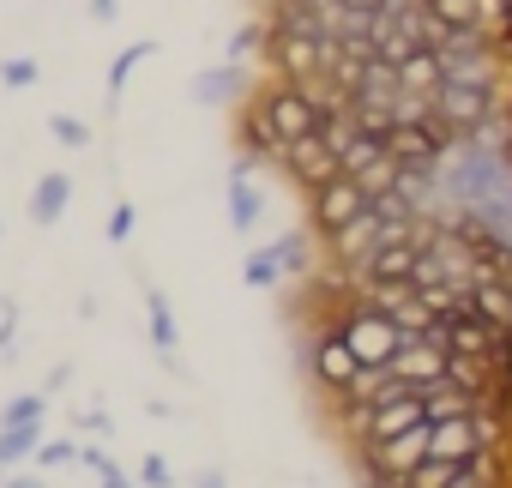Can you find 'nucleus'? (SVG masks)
I'll return each instance as SVG.
<instances>
[{"mask_svg":"<svg viewBox=\"0 0 512 488\" xmlns=\"http://www.w3.org/2000/svg\"><path fill=\"white\" fill-rule=\"evenodd\" d=\"M247 103L284 133V145H296V139H308V133L326 127V103H320L302 79H266V85L247 91Z\"/></svg>","mask_w":512,"mask_h":488,"instance_id":"nucleus-1","label":"nucleus"},{"mask_svg":"<svg viewBox=\"0 0 512 488\" xmlns=\"http://www.w3.org/2000/svg\"><path fill=\"white\" fill-rule=\"evenodd\" d=\"M332 326L350 338V350L362 356V362H392L398 350H404V326L386 314V308H374V302H350V308H338L332 314Z\"/></svg>","mask_w":512,"mask_h":488,"instance_id":"nucleus-2","label":"nucleus"},{"mask_svg":"<svg viewBox=\"0 0 512 488\" xmlns=\"http://www.w3.org/2000/svg\"><path fill=\"white\" fill-rule=\"evenodd\" d=\"M440 115L458 127V133H476V127H488L494 115H500V91H494V73H452L446 85H440Z\"/></svg>","mask_w":512,"mask_h":488,"instance_id":"nucleus-3","label":"nucleus"},{"mask_svg":"<svg viewBox=\"0 0 512 488\" xmlns=\"http://www.w3.org/2000/svg\"><path fill=\"white\" fill-rule=\"evenodd\" d=\"M428 452H434V422H416L410 434H392V440H356L362 476H386V482H404Z\"/></svg>","mask_w":512,"mask_h":488,"instance_id":"nucleus-4","label":"nucleus"},{"mask_svg":"<svg viewBox=\"0 0 512 488\" xmlns=\"http://www.w3.org/2000/svg\"><path fill=\"white\" fill-rule=\"evenodd\" d=\"M308 374L326 398H338L356 374H362V356L350 350V338L332 326V320H314V338H308Z\"/></svg>","mask_w":512,"mask_h":488,"instance_id":"nucleus-5","label":"nucleus"},{"mask_svg":"<svg viewBox=\"0 0 512 488\" xmlns=\"http://www.w3.org/2000/svg\"><path fill=\"white\" fill-rule=\"evenodd\" d=\"M368 205H374V199H368V187H362L356 175H344V169H338L332 181H320V187L308 193V223H314V235L326 241V235H338L350 217H362Z\"/></svg>","mask_w":512,"mask_h":488,"instance_id":"nucleus-6","label":"nucleus"},{"mask_svg":"<svg viewBox=\"0 0 512 488\" xmlns=\"http://www.w3.org/2000/svg\"><path fill=\"white\" fill-rule=\"evenodd\" d=\"M235 151H241V163H253V169H284V133L253 109V103H241V115H235Z\"/></svg>","mask_w":512,"mask_h":488,"instance_id":"nucleus-7","label":"nucleus"},{"mask_svg":"<svg viewBox=\"0 0 512 488\" xmlns=\"http://www.w3.org/2000/svg\"><path fill=\"white\" fill-rule=\"evenodd\" d=\"M344 163H338V145L326 139V133H308V139H296L290 151H284V175L302 187V193H314L320 181H332Z\"/></svg>","mask_w":512,"mask_h":488,"instance_id":"nucleus-8","label":"nucleus"},{"mask_svg":"<svg viewBox=\"0 0 512 488\" xmlns=\"http://www.w3.org/2000/svg\"><path fill=\"white\" fill-rule=\"evenodd\" d=\"M386 151H392V163H410V169H440L446 163V151H440L428 121H398L386 133Z\"/></svg>","mask_w":512,"mask_h":488,"instance_id":"nucleus-9","label":"nucleus"},{"mask_svg":"<svg viewBox=\"0 0 512 488\" xmlns=\"http://www.w3.org/2000/svg\"><path fill=\"white\" fill-rule=\"evenodd\" d=\"M482 452H488V434H482L476 410H470V416H446V422H434V458L470 464V458H482Z\"/></svg>","mask_w":512,"mask_h":488,"instance_id":"nucleus-10","label":"nucleus"},{"mask_svg":"<svg viewBox=\"0 0 512 488\" xmlns=\"http://www.w3.org/2000/svg\"><path fill=\"white\" fill-rule=\"evenodd\" d=\"M446 356H452L446 344H434V338H410V344L392 356V368H398L410 386H422V392H428L434 380H446Z\"/></svg>","mask_w":512,"mask_h":488,"instance_id":"nucleus-11","label":"nucleus"},{"mask_svg":"<svg viewBox=\"0 0 512 488\" xmlns=\"http://www.w3.org/2000/svg\"><path fill=\"white\" fill-rule=\"evenodd\" d=\"M260 217H266V193L253 187V163H235V175H229V229L253 235Z\"/></svg>","mask_w":512,"mask_h":488,"instance_id":"nucleus-12","label":"nucleus"},{"mask_svg":"<svg viewBox=\"0 0 512 488\" xmlns=\"http://www.w3.org/2000/svg\"><path fill=\"white\" fill-rule=\"evenodd\" d=\"M398 73H404V91H422V97H440V85L452 79V73H446V55H440L434 43L410 49V55L398 61Z\"/></svg>","mask_w":512,"mask_h":488,"instance_id":"nucleus-13","label":"nucleus"},{"mask_svg":"<svg viewBox=\"0 0 512 488\" xmlns=\"http://www.w3.org/2000/svg\"><path fill=\"white\" fill-rule=\"evenodd\" d=\"M67 205H73V175H67V169H49V175L31 187V223L55 229V223L67 217Z\"/></svg>","mask_w":512,"mask_h":488,"instance_id":"nucleus-14","label":"nucleus"},{"mask_svg":"<svg viewBox=\"0 0 512 488\" xmlns=\"http://www.w3.org/2000/svg\"><path fill=\"white\" fill-rule=\"evenodd\" d=\"M241 61H223V67H205L199 79H193V97L205 103V109H217V103H235L241 97Z\"/></svg>","mask_w":512,"mask_h":488,"instance_id":"nucleus-15","label":"nucleus"},{"mask_svg":"<svg viewBox=\"0 0 512 488\" xmlns=\"http://www.w3.org/2000/svg\"><path fill=\"white\" fill-rule=\"evenodd\" d=\"M284 278H290V266H284V248H278V241H272V248H253L247 266H241V284H247V290H278Z\"/></svg>","mask_w":512,"mask_h":488,"instance_id":"nucleus-16","label":"nucleus"},{"mask_svg":"<svg viewBox=\"0 0 512 488\" xmlns=\"http://www.w3.org/2000/svg\"><path fill=\"white\" fill-rule=\"evenodd\" d=\"M151 55H157V37H139V43H127V49L109 61V85H103L109 109L121 103V91H127V79H133V67H139V61H151Z\"/></svg>","mask_w":512,"mask_h":488,"instance_id":"nucleus-17","label":"nucleus"},{"mask_svg":"<svg viewBox=\"0 0 512 488\" xmlns=\"http://www.w3.org/2000/svg\"><path fill=\"white\" fill-rule=\"evenodd\" d=\"M392 151H386V139L380 133H356L344 151H338V163H344V175H368V169H380Z\"/></svg>","mask_w":512,"mask_h":488,"instance_id":"nucleus-18","label":"nucleus"},{"mask_svg":"<svg viewBox=\"0 0 512 488\" xmlns=\"http://www.w3.org/2000/svg\"><path fill=\"white\" fill-rule=\"evenodd\" d=\"M470 308L488 320H512V284L506 278H476L470 284Z\"/></svg>","mask_w":512,"mask_h":488,"instance_id":"nucleus-19","label":"nucleus"},{"mask_svg":"<svg viewBox=\"0 0 512 488\" xmlns=\"http://www.w3.org/2000/svg\"><path fill=\"white\" fill-rule=\"evenodd\" d=\"M145 320H151V344H157V356H169V350H175V308H169L163 290H145Z\"/></svg>","mask_w":512,"mask_h":488,"instance_id":"nucleus-20","label":"nucleus"},{"mask_svg":"<svg viewBox=\"0 0 512 488\" xmlns=\"http://www.w3.org/2000/svg\"><path fill=\"white\" fill-rule=\"evenodd\" d=\"M470 464H476V458H470ZM458 470H464V464H452V458H434V452H428V458L404 476V488H452V476H458Z\"/></svg>","mask_w":512,"mask_h":488,"instance_id":"nucleus-21","label":"nucleus"},{"mask_svg":"<svg viewBox=\"0 0 512 488\" xmlns=\"http://www.w3.org/2000/svg\"><path fill=\"white\" fill-rule=\"evenodd\" d=\"M79 464H91L103 488H145V482H139V476H127V470H121V464H115L103 446H85V452H79Z\"/></svg>","mask_w":512,"mask_h":488,"instance_id":"nucleus-22","label":"nucleus"},{"mask_svg":"<svg viewBox=\"0 0 512 488\" xmlns=\"http://www.w3.org/2000/svg\"><path fill=\"white\" fill-rule=\"evenodd\" d=\"M428 7H434L452 31H464V25H488V0H428Z\"/></svg>","mask_w":512,"mask_h":488,"instance_id":"nucleus-23","label":"nucleus"},{"mask_svg":"<svg viewBox=\"0 0 512 488\" xmlns=\"http://www.w3.org/2000/svg\"><path fill=\"white\" fill-rule=\"evenodd\" d=\"M49 133H55V145H61V151H85V145H91V127H85L79 115H67V109H55V115H49Z\"/></svg>","mask_w":512,"mask_h":488,"instance_id":"nucleus-24","label":"nucleus"},{"mask_svg":"<svg viewBox=\"0 0 512 488\" xmlns=\"http://www.w3.org/2000/svg\"><path fill=\"white\" fill-rule=\"evenodd\" d=\"M37 79H43V67L31 55H7V61H0V85H7V91H31Z\"/></svg>","mask_w":512,"mask_h":488,"instance_id":"nucleus-25","label":"nucleus"},{"mask_svg":"<svg viewBox=\"0 0 512 488\" xmlns=\"http://www.w3.org/2000/svg\"><path fill=\"white\" fill-rule=\"evenodd\" d=\"M79 452H85V446H79V440H43V446H37V458H31V464H37V470H61V464H73V458H79Z\"/></svg>","mask_w":512,"mask_h":488,"instance_id":"nucleus-26","label":"nucleus"},{"mask_svg":"<svg viewBox=\"0 0 512 488\" xmlns=\"http://www.w3.org/2000/svg\"><path fill=\"white\" fill-rule=\"evenodd\" d=\"M266 37H272V25H241V31L229 37V61H247L253 49H266Z\"/></svg>","mask_w":512,"mask_h":488,"instance_id":"nucleus-27","label":"nucleus"},{"mask_svg":"<svg viewBox=\"0 0 512 488\" xmlns=\"http://www.w3.org/2000/svg\"><path fill=\"white\" fill-rule=\"evenodd\" d=\"M133 229H139V211H133V205L121 199V205L109 211V229H103V235L115 241V248H127V241H133Z\"/></svg>","mask_w":512,"mask_h":488,"instance_id":"nucleus-28","label":"nucleus"},{"mask_svg":"<svg viewBox=\"0 0 512 488\" xmlns=\"http://www.w3.org/2000/svg\"><path fill=\"white\" fill-rule=\"evenodd\" d=\"M139 482H145V488H169V482H175V470H169V458H157V452H145V458H139Z\"/></svg>","mask_w":512,"mask_h":488,"instance_id":"nucleus-29","label":"nucleus"},{"mask_svg":"<svg viewBox=\"0 0 512 488\" xmlns=\"http://www.w3.org/2000/svg\"><path fill=\"white\" fill-rule=\"evenodd\" d=\"M13 344H19V302L7 296L0 302V356H13Z\"/></svg>","mask_w":512,"mask_h":488,"instance_id":"nucleus-30","label":"nucleus"},{"mask_svg":"<svg viewBox=\"0 0 512 488\" xmlns=\"http://www.w3.org/2000/svg\"><path fill=\"white\" fill-rule=\"evenodd\" d=\"M0 488H49L43 476H37V464L31 470H19V476H7V482H0Z\"/></svg>","mask_w":512,"mask_h":488,"instance_id":"nucleus-31","label":"nucleus"},{"mask_svg":"<svg viewBox=\"0 0 512 488\" xmlns=\"http://www.w3.org/2000/svg\"><path fill=\"white\" fill-rule=\"evenodd\" d=\"M115 13H121V0H91V19H97V25H109Z\"/></svg>","mask_w":512,"mask_h":488,"instance_id":"nucleus-32","label":"nucleus"},{"mask_svg":"<svg viewBox=\"0 0 512 488\" xmlns=\"http://www.w3.org/2000/svg\"><path fill=\"white\" fill-rule=\"evenodd\" d=\"M193 488H229V482H223V470H199V476H193Z\"/></svg>","mask_w":512,"mask_h":488,"instance_id":"nucleus-33","label":"nucleus"}]
</instances>
